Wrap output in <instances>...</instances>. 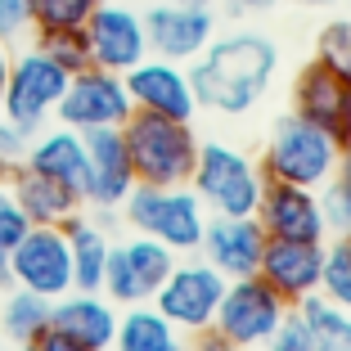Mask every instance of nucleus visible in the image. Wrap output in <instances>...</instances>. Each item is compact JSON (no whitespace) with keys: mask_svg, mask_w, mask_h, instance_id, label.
<instances>
[{"mask_svg":"<svg viewBox=\"0 0 351 351\" xmlns=\"http://www.w3.org/2000/svg\"><path fill=\"white\" fill-rule=\"evenodd\" d=\"M279 50L261 32H234V36H212L207 50L189 68V86H194L198 108H217L226 117H239L257 108L261 95L270 90Z\"/></svg>","mask_w":351,"mask_h":351,"instance_id":"nucleus-1","label":"nucleus"},{"mask_svg":"<svg viewBox=\"0 0 351 351\" xmlns=\"http://www.w3.org/2000/svg\"><path fill=\"white\" fill-rule=\"evenodd\" d=\"M122 140H126L135 185H162V189L189 185L194 162H198V135L189 122L135 108L122 122Z\"/></svg>","mask_w":351,"mask_h":351,"instance_id":"nucleus-2","label":"nucleus"},{"mask_svg":"<svg viewBox=\"0 0 351 351\" xmlns=\"http://www.w3.org/2000/svg\"><path fill=\"white\" fill-rule=\"evenodd\" d=\"M122 221L135 234H149L171 252H198L207 226V207L189 185H135L122 198Z\"/></svg>","mask_w":351,"mask_h":351,"instance_id":"nucleus-3","label":"nucleus"},{"mask_svg":"<svg viewBox=\"0 0 351 351\" xmlns=\"http://www.w3.org/2000/svg\"><path fill=\"white\" fill-rule=\"evenodd\" d=\"M342 158V145L333 135H324L320 126L302 122L298 113H284L275 122L261 154V176L266 180H289V185H306V189H324L333 167Z\"/></svg>","mask_w":351,"mask_h":351,"instance_id":"nucleus-4","label":"nucleus"},{"mask_svg":"<svg viewBox=\"0 0 351 351\" xmlns=\"http://www.w3.org/2000/svg\"><path fill=\"white\" fill-rule=\"evenodd\" d=\"M266 176L243 149H230L221 140L198 145V162L189 176V189L203 198V207L212 217H252Z\"/></svg>","mask_w":351,"mask_h":351,"instance_id":"nucleus-5","label":"nucleus"},{"mask_svg":"<svg viewBox=\"0 0 351 351\" xmlns=\"http://www.w3.org/2000/svg\"><path fill=\"white\" fill-rule=\"evenodd\" d=\"M63 90H68V73L32 45V50L10 59V82H5V95H0V117L19 135L32 140L54 117Z\"/></svg>","mask_w":351,"mask_h":351,"instance_id":"nucleus-6","label":"nucleus"},{"mask_svg":"<svg viewBox=\"0 0 351 351\" xmlns=\"http://www.w3.org/2000/svg\"><path fill=\"white\" fill-rule=\"evenodd\" d=\"M289 302L279 298L261 275H243V279H230L226 293H221V306H217V320H212V333L226 338L230 347H261L270 333L279 329Z\"/></svg>","mask_w":351,"mask_h":351,"instance_id":"nucleus-7","label":"nucleus"},{"mask_svg":"<svg viewBox=\"0 0 351 351\" xmlns=\"http://www.w3.org/2000/svg\"><path fill=\"white\" fill-rule=\"evenodd\" d=\"M230 279L221 275V270H212L207 261H176L171 275L158 284V293L149 302H154V311L162 315V320H171L180 333H203L212 329V320H217V306H221V293H226Z\"/></svg>","mask_w":351,"mask_h":351,"instance_id":"nucleus-8","label":"nucleus"},{"mask_svg":"<svg viewBox=\"0 0 351 351\" xmlns=\"http://www.w3.org/2000/svg\"><path fill=\"white\" fill-rule=\"evenodd\" d=\"M176 266V252L167 243L149 234H131L122 243L108 248V266H104V298L113 302V306H140L158 293L167 275Z\"/></svg>","mask_w":351,"mask_h":351,"instance_id":"nucleus-9","label":"nucleus"},{"mask_svg":"<svg viewBox=\"0 0 351 351\" xmlns=\"http://www.w3.org/2000/svg\"><path fill=\"white\" fill-rule=\"evenodd\" d=\"M10 284L50 302L73 293V252L63 226H27V234L10 248Z\"/></svg>","mask_w":351,"mask_h":351,"instance_id":"nucleus-10","label":"nucleus"},{"mask_svg":"<svg viewBox=\"0 0 351 351\" xmlns=\"http://www.w3.org/2000/svg\"><path fill=\"white\" fill-rule=\"evenodd\" d=\"M135 113L131 95H126L122 73H108V68H82V73L68 77V90H63L59 108V126H73V131H99V126H122Z\"/></svg>","mask_w":351,"mask_h":351,"instance_id":"nucleus-11","label":"nucleus"},{"mask_svg":"<svg viewBox=\"0 0 351 351\" xmlns=\"http://www.w3.org/2000/svg\"><path fill=\"white\" fill-rule=\"evenodd\" d=\"M86 41H90V63L108 73H131L140 59H149L145 14L122 0H99L86 19Z\"/></svg>","mask_w":351,"mask_h":351,"instance_id":"nucleus-12","label":"nucleus"},{"mask_svg":"<svg viewBox=\"0 0 351 351\" xmlns=\"http://www.w3.org/2000/svg\"><path fill=\"white\" fill-rule=\"evenodd\" d=\"M145 36H149V54L171 59V63H189L217 36V14H212V5H185V0L149 5Z\"/></svg>","mask_w":351,"mask_h":351,"instance_id":"nucleus-13","label":"nucleus"},{"mask_svg":"<svg viewBox=\"0 0 351 351\" xmlns=\"http://www.w3.org/2000/svg\"><path fill=\"white\" fill-rule=\"evenodd\" d=\"M252 217L266 230V239H311V243H324V234H329L320 189L289 185V180H266Z\"/></svg>","mask_w":351,"mask_h":351,"instance_id":"nucleus-14","label":"nucleus"},{"mask_svg":"<svg viewBox=\"0 0 351 351\" xmlns=\"http://www.w3.org/2000/svg\"><path fill=\"white\" fill-rule=\"evenodd\" d=\"M293 113L302 122L320 126L324 135H333L338 145H347L351 135V82H342L329 63L311 59L293 77Z\"/></svg>","mask_w":351,"mask_h":351,"instance_id":"nucleus-15","label":"nucleus"},{"mask_svg":"<svg viewBox=\"0 0 351 351\" xmlns=\"http://www.w3.org/2000/svg\"><path fill=\"white\" fill-rule=\"evenodd\" d=\"M86 140V185H82V203L117 212L122 198L135 189V171L126 158V140L122 126H99V131H82Z\"/></svg>","mask_w":351,"mask_h":351,"instance_id":"nucleus-16","label":"nucleus"},{"mask_svg":"<svg viewBox=\"0 0 351 351\" xmlns=\"http://www.w3.org/2000/svg\"><path fill=\"white\" fill-rule=\"evenodd\" d=\"M126 82V95L140 113H162V117H176V122H194L198 113V99H194V86H189V73L171 59H140L131 73H122Z\"/></svg>","mask_w":351,"mask_h":351,"instance_id":"nucleus-17","label":"nucleus"},{"mask_svg":"<svg viewBox=\"0 0 351 351\" xmlns=\"http://www.w3.org/2000/svg\"><path fill=\"white\" fill-rule=\"evenodd\" d=\"M261 248H266V230L257 226V217H207L203 243H198L203 261L226 279L257 275Z\"/></svg>","mask_w":351,"mask_h":351,"instance_id":"nucleus-18","label":"nucleus"},{"mask_svg":"<svg viewBox=\"0 0 351 351\" xmlns=\"http://www.w3.org/2000/svg\"><path fill=\"white\" fill-rule=\"evenodd\" d=\"M320 266H324V243H311V239H266L257 275L293 306V302H302L306 293L320 289Z\"/></svg>","mask_w":351,"mask_h":351,"instance_id":"nucleus-19","label":"nucleus"},{"mask_svg":"<svg viewBox=\"0 0 351 351\" xmlns=\"http://www.w3.org/2000/svg\"><path fill=\"white\" fill-rule=\"evenodd\" d=\"M50 329L68 333V338L86 342L90 351H108L117 338V306L104 293H63V298H54L50 306Z\"/></svg>","mask_w":351,"mask_h":351,"instance_id":"nucleus-20","label":"nucleus"},{"mask_svg":"<svg viewBox=\"0 0 351 351\" xmlns=\"http://www.w3.org/2000/svg\"><path fill=\"white\" fill-rule=\"evenodd\" d=\"M5 180H10L14 203L23 207V217H27L32 226H63V221H73L77 212L86 207L77 189L59 185V180L32 171V167H23V162L5 167Z\"/></svg>","mask_w":351,"mask_h":351,"instance_id":"nucleus-21","label":"nucleus"},{"mask_svg":"<svg viewBox=\"0 0 351 351\" xmlns=\"http://www.w3.org/2000/svg\"><path fill=\"white\" fill-rule=\"evenodd\" d=\"M23 167H32V171H41V176H50V180H59V185L82 194V185H86V140H82V131H73V126L36 131L27 140V149H23Z\"/></svg>","mask_w":351,"mask_h":351,"instance_id":"nucleus-22","label":"nucleus"},{"mask_svg":"<svg viewBox=\"0 0 351 351\" xmlns=\"http://www.w3.org/2000/svg\"><path fill=\"white\" fill-rule=\"evenodd\" d=\"M63 234H68V252H73V289L82 293H99L104 289V266H108V234L95 217L77 212L73 221H63Z\"/></svg>","mask_w":351,"mask_h":351,"instance_id":"nucleus-23","label":"nucleus"},{"mask_svg":"<svg viewBox=\"0 0 351 351\" xmlns=\"http://www.w3.org/2000/svg\"><path fill=\"white\" fill-rule=\"evenodd\" d=\"M108 351H185L180 329L171 320H162L154 306H126V315H117V338Z\"/></svg>","mask_w":351,"mask_h":351,"instance_id":"nucleus-24","label":"nucleus"},{"mask_svg":"<svg viewBox=\"0 0 351 351\" xmlns=\"http://www.w3.org/2000/svg\"><path fill=\"white\" fill-rule=\"evenodd\" d=\"M50 298L27 289H10V298L0 302V329L10 342H36L45 329H50Z\"/></svg>","mask_w":351,"mask_h":351,"instance_id":"nucleus-25","label":"nucleus"},{"mask_svg":"<svg viewBox=\"0 0 351 351\" xmlns=\"http://www.w3.org/2000/svg\"><path fill=\"white\" fill-rule=\"evenodd\" d=\"M293 306H298V315L311 324V333H315V351H351V311L333 306L320 293H306V298L293 302Z\"/></svg>","mask_w":351,"mask_h":351,"instance_id":"nucleus-26","label":"nucleus"},{"mask_svg":"<svg viewBox=\"0 0 351 351\" xmlns=\"http://www.w3.org/2000/svg\"><path fill=\"white\" fill-rule=\"evenodd\" d=\"M320 298H329L333 306L351 311V239L333 234L324 243V266H320Z\"/></svg>","mask_w":351,"mask_h":351,"instance_id":"nucleus-27","label":"nucleus"},{"mask_svg":"<svg viewBox=\"0 0 351 351\" xmlns=\"http://www.w3.org/2000/svg\"><path fill=\"white\" fill-rule=\"evenodd\" d=\"M36 50H41L45 59H54L68 77L82 73V68H90L86 27H45V32H36Z\"/></svg>","mask_w":351,"mask_h":351,"instance_id":"nucleus-28","label":"nucleus"},{"mask_svg":"<svg viewBox=\"0 0 351 351\" xmlns=\"http://www.w3.org/2000/svg\"><path fill=\"white\" fill-rule=\"evenodd\" d=\"M324 203V221H329V234H351V154L342 149L338 167H333L329 185L320 194Z\"/></svg>","mask_w":351,"mask_h":351,"instance_id":"nucleus-29","label":"nucleus"},{"mask_svg":"<svg viewBox=\"0 0 351 351\" xmlns=\"http://www.w3.org/2000/svg\"><path fill=\"white\" fill-rule=\"evenodd\" d=\"M99 0H32V32L45 27H86Z\"/></svg>","mask_w":351,"mask_h":351,"instance_id":"nucleus-30","label":"nucleus"},{"mask_svg":"<svg viewBox=\"0 0 351 351\" xmlns=\"http://www.w3.org/2000/svg\"><path fill=\"white\" fill-rule=\"evenodd\" d=\"M315 59L329 63L342 82H351V23L338 19L320 32V45H315Z\"/></svg>","mask_w":351,"mask_h":351,"instance_id":"nucleus-31","label":"nucleus"},{"mask_svg":"<svg viewBox=\"0 0 351 351\" xmlns=\"http://www.w3.org/2000/svg\"><path fill=\"white\" fill-rule=\"evenodd\" d=\"M261 347L266 351H315V333H311V324L298 315V306H289L284 320H279V329L270 333Z\"/></svg>","mask_w":351,"mask_h":351,"instance_id":"nucleus-32","label":"nucleus"},{"mask_svg":"<svg viewBox=\"0 0 351 351\" xmlns=\"http://www.w3.org/2000/svg\"><path fill=\"white\" fill-rule=\"evenodd\" d=\"M32 221L23 217V207L14 203V189L10 180H5V171H0V248H14L23 234H27Z\"/></svg>","mask_w":351,"mask_h":351,"instance_id":"nucleus-33","label":"nucleus"},{"mask_svg":"<svg viewBox=\"0 0 351 351\" xmlns=\"http://www.w3.org/2000/svg\"><path fill=\"white\" fill-rule=\"evenodd\" d=\"M32 32V0H0V41H19Z\"/></svg>","mask_w":351,"mask_h":351,"instance_id":"nucleus-34","label":"nucleus"},{"mask_svg":"<svg viewBox=\"0 0 351 351\" xmlns=\"http://www.w3.org/2000/svg\"><path fill=\"white\" fill-rule=\"evenodd\" d=\"M23 149H27V135H19L5 117H0V171L14 162H23Z\"/></svg>","mask_w":351,"mask_h":351,"instance_id":"nucleus-35","label":"nucleus"},{"mask_svg":"<svg viewBox=\"0 0 351 351\" xmlns=\"http://www.w3.org/2000/svg\"><path fill=\"white\" fill-rule=\"evenodd\" d=\"M36 351H90V347L77 342V338H68V333H59V329H45L41 338H36Z\"/></svg>","mask_w":351,"mask_h":351,"instance_id":"nucleus-36","label":"nucleus"},{"mask_svg":"<svg viewBox=\"0 0 351 351\" xmlns=\"http://www.w3.org/2000/svg\"><path fill=\"white\" fill-rule=\"evenodd\" d=\"M275 0H226V10L230 14H266Z\"/></svg>","mask_w":351,"mask_h":351,"instance_id":"nucleus-37","label":"nucleus"},{"mask_svg":"<svg viewBox=\"0 0 351 351\" xmlns=\"http://www.w3.org/2000/svg\"><path fill=\"white\" fill-rule=\"evenodd\" d=\"M10 59L14 54L5 50V41H0V95H5V82H10Z\"/></svg>","mask_w":351,"mask_h":351,"instance_id":"nucleus-38","label":"nucleus"},{"mask_svg":"<svg viewBox=\"0 0 351 351\" xmlns=\"http://www.w3.org/2000/svg\"><path fill=\"white\" fill-rule=\"evenodd\" d=\"M0 289H14L10 284V248H0Z\"/></svg>","mask_w":351,"mask_h":351,"instance_id":"nucleus-39","label":"nucleus"},{"mask_svg":"<svg viewBox=\"0 0 351 351\" xmlns=\"http://www.w3.org/2000/svg\"><path fill=\"white\" fill-rule=\"evenodd\" d=\"M19 351H36V342H19Z\"/></svg>","mask_w":351,"mask_h":351,"instance_id":"nucleus-40","label":"nucleus"},{"mask_svg":"<svg viewBox=\"0 0 351 351\" xmlns=\"http://www.w3.org/2000/svg\"><path fill=\"white\" fill-rule=\"evenodd\" d=\"M302 5H333V0H302Z\"/></svg>","mask_w":351,"mask_h":351,"instance_id":"nucleus-41","label":"nucleus"},{"mask_svg":"<svg viewBox=\"0 0 351 351\" xmlns=\"http://www.w3.org/2000/svg\"><path fill=\"white\" fill-rule=\"evenodd\" d=\"M185 5H212V0H185Z\"/></svg>","mask_w":351,"mask_h":351,"instance_id":"nucleus-42","label":"nucleus"},{"mask_svg":"<svg viewBox=\"0 0 351 351\" xmlns=\"http://www.w3.org/2000/svg\"><path fill=\"white\" fill-rule=\"evenodd\" d=\"M230 351H257V347H230Z\"/></svg>","mask_w":351,"mask_h":351,"instance_id":"nucleus-43","label":"nucleus"},{"mask_svg":"<svg viewBox=\"0 0 351 351\" xmlns=\"http://www.w3.org/2000/svg\"><path fill=\"white\" fill-rule=\"evenodd\" d=\"M342 149H347V154H351V135H347V145H342Z\"/></svg>","mask_w":351,"mask_h":351,"instance_id":"nucleus-44","label":"nucleus"},{"mask_svg":"<svg viewBox=\"0 0 351 351\" xmlns=\"http://www.w3.org/2000/svg\"><path fill=\"white\" fill-rule=\"evenodd\" d=\"M122 5H140V0H122Z\"/></svg>","mask_w":351,"mask_h":351,"instance_id":"nucleus-45","label":"nucleus"},{"mask_svg":"<svg viewBox=\"0 0 351 351\" xmlns=\"http://www.w3.org/2000/svg\"><path fill=\"white\" fill-rule=\"evenodd\" d=\"M347 239H351V234H347Z\"/></svg>","mask_w":351,"mask_h":351,"instance_id":"nucleus-46","label":"nucleus"}]
</instances>
